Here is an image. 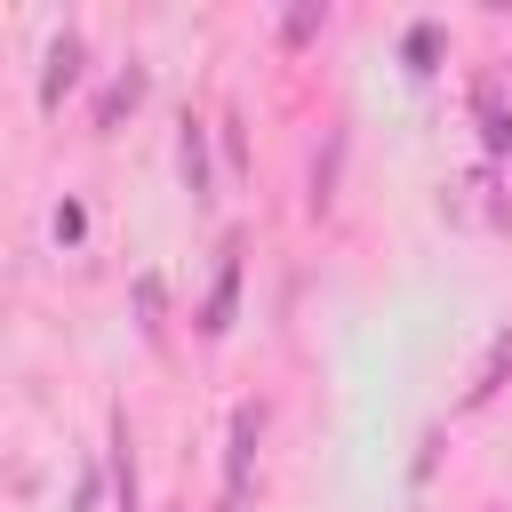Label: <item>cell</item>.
Segmentation results:
<instances>
[{"label": "cell", "mask_w": 512, "mask_h": 512, "mask_svg": "<svg viewBox=\"0 0 512 512\" xmlns=\"http://www.w3.org/2000/svg\"><path fill=\"white\" fill-rule=\"evenodd\" d=\"M128 304H136V336H144V344L160 352V336H168V320H160V312H168V288H160V272H136Z\"/></svg>", "instance_id": "cell-10"}, {"label": "cell", "mask_w": 512, "mask_h": 512, "mask_svg": "<svg viewBox=\"0 0 512 512\" xmlns=\"http://www.w3.org/2000/svg\"><path fill=\"white\" fill-rule=\"evenodd\" d=\"M216 144H224V168H232V176H248V136H240V112H224V120H216Z\"/></svg>", "instance_id": "cell-14"}, {"label": "cell", "mask_w": 512, "mask_h": 512, "mask_svg": "<svg viewBox=\"0 0 512 512\" xmlns=\"http://www.w3.org/2000/svg\"><path fill=\"white\" fill-rule=\"evenodd\" d=\"M80 240H88V208L64 200V208H56V248H80Z\"/></svg>", "instance_id": "cell-16"}, {"label": "cell", "mask_w": 512, "mask_h": 512, "mask_svg": "<svg viewBox=\"0 0 512 512\" xmlns=\"http://www.w3.org/2000/svg\"><path fill=\"white\" fill-rule=\"evenodd\" d=\"M336 168H344V128H328V152L312 160V192H304V208H312V216H328V208H336Z\"/></svg>", "instance_id": "cell-11"}, {"label": "cell", "mask_w": 512, "mask_h": 512, "mask_svg": "<svg viewBox=\"0 0 512 512\" xmlns=\"http://www.w3.org/2000/svg\"><path fill=\"white\" fill-rule=\"evenodd\" d=\"M240 256H248V240L224 232V248H216V280H208V296H200V336H208V344L232 336V312H240Z\"/></svg>", "instance_id": "cell-2"}, {"label": "cell", "mask_w": 512, "mask_h": 512, "mask_svg": "<svg viewBox=\"0 0 512 512\" xmlns=\"http://www.w3.org/2000/svg\"><path fill=\"white\" fill-rule=\"evenodd\" d=\"M472 120H480L488 160H504V152H512V96H504V80H496V72H480V80H472Z\"/></svg>", "instance_id": "cell-7"}, {"label": "cell", "mask_w": 512, "mask_h": 512, "mask_svg": "<svg viewBox=\"0 0 512 512\" xmlns=\"http://www.w3.org/2000/svg\"><path fill=\"white\" fill-rule=\"evenodd\" d=\"M440 56H448V24H440V16H416V24L400 32V72H408V80H432Z\"/></svg>", "instance_id": "cell-8"}, {"label": "cell", "mask_w": 512, "mask_h": 512, "mask_svg": "<svg viewBox=\"0 0 512 512\" xmlns=\"http://www.w3.org/2000/svg\"><path fill=\"white\" fill-rule=\"evenodd\" d=\"M104 488H112V472H104V464H80V480H72V512H96Z\"/></svg>", "instance_id": "cell-15"}, {"label": "cell", "mask_w": 512, "mask_h": 512, "mask_svg": "<svg viewBox=\"0 0 512 512\" xmlns=\"http://www.w3.org/2000/svg\"><path fill=\"white\" fill-rule=\"evenodd\" d=\"M104 472H112V512H144V480H136V424L128 408L104 416Z\"/></svg>", "instance_id": "cell-3"}, {"label": "cell", "mask_w": 512, "mask_h": 512, "mask_svg": "<svg viewBox=\"0 0 512 512\" xmlns=\"http://www.w3.org/2000/svg\"><path fill=\"white\" fill-rule=\"evenodd\" d=\"M208 136H216L208 120H192V112L176 120V176H184L192 208H208V200H216V160H208Z\"/></svg>", "instance_id": "cell-5"}, {"label": "cell", "mask_w": 512, "mask_h": 512, "mask_svg": "<svg viewBox=\"0 0 512 512\" xmlns=\"http://www.w3.org/2000/svg\"><path fill=\"white\" fill-rule=\"evenodd\" d=\"M144 96H152V64H136V56H128V64L104 80V96H96V136H112V128H120Z\"/></svg>", "instance_id": "cell-6"}, {"label": "cell", "mask_w": 512, "mask_h": 512, "mask_svg": "<svg viewBox=\"0 0 512 512\" xmlns=\"http://www.w3.org/2000/svg\"><path fill=\"white\" fill-rule=\"evenodd\" d=\"M256 448H264V400H240V408H232V424H224V496H232V504H248Z\"/></svg>", "instance_id": "cell-1"}, {"label": "cell", "mask_w": 512, "mask_h": 512, "mask_svg": "<svg viewBox=\"0 0 512 512\" xmlns=\"http://www.w3.org/2000/svg\"><path fill=\"white\" fill-rule=\"evenodd\" d=\"M504 384H512V328L488 336V352H480V368H472V384H464V408H488Z\"/></svg>", "instance_id": "cell-9"}, {"label": "cell", "mask_w": 512, "mask_h": 512, "mask_svg": "<svg viewBox=\"0 0 512 512\" xmlns=\"http://www.w3.org/2000/svg\"><path fill=\"white\" fill-rule=\"evenodd\" d=\"M80 64H88V40L72 24L48 32V48H40V112H64V96L80 88Z\"/></svg>", "instance_id": "cell-4"}, {"label": "cell", "mask_w": 512, "mask_h": 512, "mask_svg": "<svg viewBox=\"0 0 512 512\" xmlns=\"http://www.w3.org/2000/svg\"><path fill=\"white\" fill-rule=\"evenodd\" d=\"M320 24H328V0H296V8H288V16H280V40H288V48H296V40H312V32H320Z\"/></svg>", "instance_id": "cell-13"}, {"label": "cell", "mask_w": 512, "mask_h": 512, "mask_svg": "<svg viewBox=\"0 0 512 512\" xmlns=\"http://www.w3.org/2000/svg\"><path fill=\"white\" fill-rule=\"evenodd\" d=\"M440 448H448V432H440V424H424V432H416V456H408V480H416V488H432Z\"/></svg>", "instance_id": "cell-12"}]
</instances>
